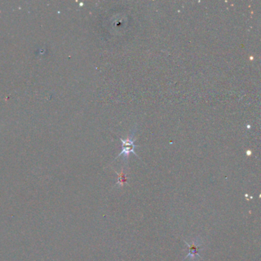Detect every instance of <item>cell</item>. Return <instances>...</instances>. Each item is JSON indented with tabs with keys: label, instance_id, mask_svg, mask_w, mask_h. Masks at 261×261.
Masks as SVG:
<instances>
[{
	"label": "cell",
	"instance_id": "6da1fadb",
	"mask_svg": "<svg viewBox=\"0 0 261 261\" xmlns=\"http://www.w3.org/2000/svg\"><path fill=\"white\" fill-rule=\"evenodd\" d=\"M136 130H133L131 134H130V136H129L126 139H120L122 143H123V149H122V152L117 156V158L120 157V156H123L124 160L126 161L128 159L129 156H130V153H133L136 155V156H138L136 152H135V148H136V145L134 144V136L135 133H136Z\"/></svg>",
	"mask_w": 261,
	"mask_h": 261
},
{
	"label": "cell",
	"instance_id": "7a4b0ae2",
	"mask_svg": "<svg viewBox=\"0 0 261 261\" xmlns=\"http://www.w3.org/2000/svg\"><path fill=\"white\" fill-rule=\"evenodd\" d=\"M185 244L188 246V254L186 257H185L184 260H186L187 258H191V259H195L196 257H199V258L201 259V256H200V251L202 249L201 248V244H197L195 241H193L192 244H190L189 243L185 241Z\"/></svg>",
	"mask_w": 261,
	"mask_h": 261
},
{
	"label": "cell",
	"instance_id": "3957f363",
	"mask_svg": "<svg viewBox=\"0 0 261 261\" xmlns=\"http://www.w3.org/2000/svg\"><path fill=\"white\" fill-rule=\"evenodd\" d=\"M117 175H118V182H117V185H120V186H123V185L126 184L127 181V178L126 177V175L124 174L123 171H122L120 173H117Z\"/></svg>",
	"mask_w": 261,
	"mask_h": 261
}]
</instances>
